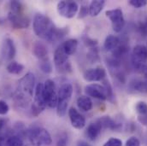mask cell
<instances>
[{"label":"cell","instance_id":"obj_25","mask_svg":"<svg viewBox=\"0 0 147 146\" xmlns=\"http://www.w3.org/2000/svg\"><path fill=\"white\" fill-rule=\"evenodd\" d=\"M86 58L90 63H96L99 61V53L98 49L97 47L90 48L86 53Z\"/></svg>","mask_w":147,"mask_h":146},{"label":"cell","instance_id":"obj_17","mask_svg":"<svg viewBox=\"0 0 147 146\" xmlns=\"http://www.w3.org/2000/svg\"><path fill=\"white\" fill-rule=\"evenodd\" d=\"M102 129L103 128H102L100 123L98 120H96L95 122L91 123L88 126L87 129H86V136H87V138L92 141L96 140L97 138L99 136Z\"/></svg>","mask_w":147,"mask_h":146},{"label":"cell","instance_id":"obj_29","mask_svg":"<svg viewBox=\"0 0 147 146\" xmlns=\"http://www.w3.org/2000/svg\"><path fill=\"white\" fill-rule=\"evenodd\" d=\"M82 41L85 44V45L89 47V48L96 47L97 44H98V40L97 39L92 38L89 36H87V35H84V36L82 37Z\"/></svg>","mask_w":147,"mask_h":146},{"label":"cell","instance_id":"obj_40","mask_svg":"<svg viewBox=\"0 0 147 146\" xmlns=\"http://www.w3.org/2000/svg\"><path fill=\"white\" fill-rule=\"evenodd\" d=\"M3 145H4V138L3 136L0 135V146H3Z\"/></svg>","mask_w":147,"mask_h":146},{"label":"cell","instance_id":"obj_7","mask_svg":"<svg viewBox=\"0 0 147 146\" xmlns=\"http://www.w3.org/2000/svg\"><path fill=\"white\" fill-rule=\"evenodd\" d=\"M54 64L57 69L61 73L71 72V65L69 62V56L64 52L61 45L55 50Z\"/></svg>","mask_w":147,"mask_h":146},{"label":"cell","instance_id":"obj_30","mask_svg":"<svg viewBox=\"0 0 147 146\" xmlns=\"http://www.w3.org/2000/svg\"><path fill=\"white\" fill-rule=\"evenodd\" d=\"M136 112L139 114V115H144L147 114V104L146 102H139L136 104L135 107Z\"/></svg>","mask_w":147,"mask_h":146},{"label":"cell","instance_id":"obj_18","mask_svg":"<svg viewBox=\"0 0 147 146\" xmlns=\"http://www.w3.org/2000/svg\"><path fill=\"white\" fill-rule=\"evenodd\" d=\"M33 53L35 56V57L38 58L39 60H43L47 58L48 49L43 42L36 41L33 46Z\"/></svg>","mask_w":147,"mask_h":146},{"label":"cell","instance_id":"obj_41","mask_svg":"<svg viewBox=\"0 0 147 146\" xmlns=\"http://www.w3.org/2000/svg\"><path fill=\"white\" fill-rule=\"evenodd\" d=\"M4 126V120L3 119H0V130L3 128V126Z\"/></svg>","mask_w":147,"mask_h":146},{"label":"cell","instance_id":"obj_35","mask_svg":"<svg viewBox=\"0 0 147 146\" xmlns=\"http://www.w3.org/2000/svg\"><path fill=\"white\" fill-rule=\"evenodd\" d=\"M125 146H140V142L138 139V138L131 137L127 140Z\"/></svg>","mask_w":147,"mask_h":146},{"label":"cell","instance_id":"obj_21","mask_svg":"<svg viewBox=\"0 0 147 146\" xmlns=\"http://www.w3.org/2000/svg\"><path fill=\"white\" fill-rule=\"evenodd\" d=\"M97 120L100 123L102 128H105V129L108 128L110 130H118L121 127V126L115 123V121L112 120L110 116H103Z\"/></svg>","mask_w":147,"mask_h":146},{"label":"cell","instance_id":"obj_8","mask_svg":"<svg viewBox=\"0 0 147 146\" xmlns=\"http://www.w3.org/2000/svg\"><path fill=\"white\" fill-rule=\"evenodd\" d=\"M106 16L110 20L113 30L115 33H121L125 26V19L123 12L120 8L107 10L105 12Z\"/></svg>","mask_w":147,"mask_h":146},{"label":"cell","instance_id":"obj_31","mask_svg":"<svg viewBox=\"0 0 147 146\" xmlns=\"http://www.w3.org/2000/svg\"><path fill=\"white\" fill-rule=\"evenodd\" d=\"M68 140H69L68 135L65 133H62L57 139V146H68Z\"/></svg>","mask_w":147,"mask_h":146},{"label":"cell","instance_id":"obj_32","mask_svg":"<svg viewBox=\"0 0 147 146\" xmlns=\"http://www.w3.org/2000/svg\"><path fill=\"white\" fill-rule=\"evenodd\" d=\"M104 87L106 90V93H107V99H109L110 101H112V98H114V93H113V90L111 87V85L108 80H105L104 81Z\"/></svg>","mask_w":147,"mask_h":146},{"label":"cell","instance_id":"obj_26","mask_svg":"<svg viewBox=\"0 0 147 146\" xmlns=\"http://www.w3.org/2000/svg\"><path fill=\"white\" fill-rule=\"evenodd\" d=\"M23 140L22 139V138L18 135H12L9 136L5 143L4 146H23Z\"/></svg>","mask_w":147,"mask_h":146},{"label":"cell","instance_id":"obj_3","mask_svg":"<svg viewBox=\"0 0 147 146\" xmlns=\"http://www.w3.org/2000/svg\"><path fill=\"white\" fill-rule=\"evenodd\" d=\"M73 94V86L69 83L62 85L57 92V114L59 117H63L66 113L69 103Z\"/></svg>","mask_w":147,"mask_h":146},{"label":"cell","instance_id":"obj_2","mask_svg":"<svg viewBox=\"0 0 147 146\" xmlns=\"http://www.w3.org/2000/svg\"><path fill=\"white\" fill-rule=\"evenodd\" d=\"M35 86V76L31 72L26 73L17 83L14 93V102L18 108H27L33 99Z\"/></svg>","mask_w":147,"mask_h":146},{"label":"cell","instance_id":"obj_5","mask_svg":"<svg viewBox=\"0 0 147 146\" xmlns=\"http://www.w3.org/2000/svg\"><path fill=\"white\" fill-rule=\"evenodd\" d=\"M131 63L137 70H144L147 67V48L142 44H137L132 52Z\"/></svg>","mask_w":147,"mask_h":146},{"label":"cell","instance_id":"obj_23","mask_svg":"<svg viewBox=\"0 0 147 146\" xmlns=\"http://www.w3.org/2000/svg\"><path fill=\"white\" fill-rule=\"evenodd\" d=\"M77 106L82 111H90L92 109V102L87 96H80L77 99Z\"/></svg>","mask_w":147,"mask_h":146},{"label":"cell","instance_id":"obj_37","mask_svg":"<svg viewBox=\"0 0 147 146\" xmlns=\"http://www.w3.org/2000/svg\"><path fill=\"white\" fill-rule=\"evenodd\" d=\"M88 14H89V7H87L86 5H81L80 9V11H79L78 18H84V17H86Z\"/></svg>","mask_w":147,"mask_h":146},{"label":"cell","instance_id":"obj_11","mask_svg":"<svg viewBox=\"0 0 147 146\" xmlns=\"http://www.w3.org/2000/svg\"><path fill=\"white\" fill-rule=\"evenodd\" d=\"M8 20L11 23L12 27L16 29H24L28 28L30 24L29 18L24 15L23 12L20 13H14L9 11L8 14Z\"/></svg>","mask_w":147,"mask_h":146},{"label":"cell","instance_id":"obj_38","mask_svg":"<svg viewBox=\"0 0 147 146\" xmlns=\"http://www.w3.org/2000/svg\"><path fill=\"white\" fill-rule=\"evenodd\" d=\"M138 120L144 126H147V114L144 115H138Z\"/></svg>","mask_w":147,"mask_h":146},{"label":"cell","instance_id":"obj_39","mask_svg":"<svg viewBox=\"0 0 147 146\" xmlns=\"http://www.w3.org/2000/svg\"><path fill=\"white\" fill-rule=\"evenodd\" d=\"M76 146H91L87 142H86V141H84V140H80V141H78V143H77V145Z\"/></svg>","mask_w":147,"mask_h":146},{"label":"cell","instance_id":"obj_33","mask_svg":"<svg viewBox=\"0 0 147 146\" xmlns=\"http://www.w3.org/2000/svg\"><path fill=\"white\" fill-rule=\"evenodd\" d=\"M129 4L136 9H140L145 7L147 4L146 0H130Z\"/></svg>","mask_w":147,"mask_h":146},{"label":"cell","instance_id":"obj_42","mask_svg":"<svg viewBox=\"0 0 147 146\" xmlns=\"http://www.w3.org/2000/svg\"><path fill=\"white\" fill-rule=\"evenodd\" d=\"M3 23H4V20L3 18H0V25H2Z\"/></svg>","mask_w":147,"mask_h":146},{"label":"cell","instance_id":"obj_28","mask_svg":"<svg viewBox=\"0 0 147 146\" xmlns=\"http://www.w3.org/2000/svg\"><path fill=\"white\" fill-rule=\"evenodd\" d=\"M9 11L14 13L23 12V5L19 1H11L10 2V9Z\"/></svg>","mask_w":147,"mask_h":146},{"label":"cell","instance_id":"obj_14","mask_svg":"<svg viewBox=\"0 0 147 146\" xmlns=\"http://www.w3.org/2000/svg\"><path fill=\"white\" fill-rule=\"evenodd\" d=\"M106 76V72L102 68L90 69L85 71L83 74V78L86 81L88 82H96L103 80Z\"/></svg>","mask_w":147,"mask_h":146},{"label":"cell","instance_id":"obj_13","mask_svg":"<svg viewBox=\"0 0 147 146\" xmlns=\"http://www.w3.org/2000/svg\"><path fill=\"white\" fill-rule=\"evenodd\" d=\"M127 91L131 94H147V83L140 79H132L127 86Z\"/></svg>","mask_w":147,"mask_h":146},{"label":"cell","instance_id":"obj_4","mask_svg":"<svg viewBox=\"0 0 147 146\" xmlns=\"http://www.w3.org/2000/svg\"><path fill=\"white\" fill-rule=\"evenodd\" d=\"M28 137L33 146H49L52 143L49 132L41 126L31 127L28 131Z\"/></svg>","mask_w":147,"mask_h":146},{"label":"cell","instance_id":"obj_43","mask_svg":"<svg viewBox=\"0 0 147 146\" xmlns=\"http://www.w3.org/2000/svg\"><path fill=\"white\" fill-rule=\"evenodd\" d=\"M26 146H33L32 145H26Z\"/></svg>","mask_w":147,"mask_h":146},{"label":"cell","instance_id":"obj_34","mask_svg":"<svg viewBox=\"0 0 147 146\" xmlns=\"http://www.w3.org/2000/svg\"><path fill=\"white\" fill-rule=\"evenodd\" d=\"M104 146H122V142L119 139L110 138L108 141L105 142Z\"/></svg>","mask_w":147,"mask_h":146},{"label":"cell","instance_id":"obj_9","mask_svg":"<svg viewBox=\"0 0 147 146\" xmlns=\"http://www.w3.org/2000/svg\"><path fill=\"white\" fill-rule=\"evenodd\" d=\"M46 107L44 95H43V84L38 83L35 88L34 92V99L31 105V113L34 116L39 115Z\"/></svg>","mask_w":147,"mask_h":146},{"label":"cell","instance_id":"obj_16","mask_svg":"<svg viewBox=\"0 0 147 146\" xmlns=\"http://www.w3.org/2000/svg\"><path fill=\"white\" fill-rule=\"evenodd\" d=\"M16 46L11 38H5L2 44V56L4 60H12L16 56Z\"/></svg>","mask_w":147,"mask_h":146},{"label":"cell","instance_id":"obj_20","mask_svg":"<svg viewBox=\"0 0 147 146\" xmlns=\"http://www.w3.org/2000/svg\"><path fill=\"white\" fill-rule=\"evenodd\" d=\"M120 44V39L119 38L115 35H108L106 37L105 40V43H104V48L105 49L106 51H110L112 52L114 51L117 46L119 45Z\"/></svg>","mask_w":147,"mask_h":146},{"label":"cell","instance_id":"obj_12","mask_svg":"<svg viewBox=\"0 0 147 146\" xmlns=\"http://www.w3.org/2000/svg\"><path fill=\"white\" fill-rule=\"evenodd\" d=\"M85 92L87 97H92L99 100H106L107 93L104 85L98 84H90L85 87Z\"/></svg>","mask_w":147,"mask_h":146},{"label":"cell","instance_id":"obj_6","mask_svg":"<svg viewBox=\"0 0 147 146\" xmlns=\"http://www.w3.org/2000/svg\"><path fill=\"white\" fill-rule=\"evenodd\" d=\"M43 95L45 104L48 108L53 109L57 105V92L55 82L51 79H46L43 84Z\"/></svg>","mask_w":147,"mask_h":146},{"label":"cell","instance_id":"obj_10","mask_svg":"<svg viewBox=\"0 0 147 146\" xmlns=\"http://www.w3.org/2000/svg\"><path fill=\"white\" fill-rule=\"evenodd\" d=\"M57 9L61 16L70 19L77 14L79 5L74 1H60L57 3Z\"/></svg>","mask_w":147,"mask_h":146},{"label":"cell","instance_id":"obj_15","mask_svg":"<svg viewBox=\"0 0 147 146\" xmlns=\"http://www.w3.org/2000/svg\"><path fill=\"white\" fill-rule=\"evenodd\" d=\"M69 120H70L72 126L75 129L80 130L86 126L85 117L74 107H71L69 110Z\"/></svg>","mask_w":147,"mask_h":146},{"label":"cell","instance_id":"obj_19","mask_svg":"<svg viewBox=\"0 0 147 146\" xmlns=\"http://www.w3.org/2000/svg\"><path fill=\"white\" fill-rule=\"evenodd\" d=\"M105 2L104 0H94L92 1L89 5V15L92 17H95L99 15L102 11Z\"/></svg>","mask_w":147,"mask_h":146},{"label":"cell","instance_id":"obj_27","mask_svg":"<svg viewBox=\"0 0 147 146\" xmlns=\"http://www.w3.org/2000/svg\"><path fill=\"white\" fill-rule=\"evenodd\" d=\"M39 69L45 73H51L52 72V65L48 58L41 60V62L39 63Z\"/></svg>","mask_w":147,"mask_h":146},{"label":"cell","instance_id":"obj_45","mask_svg":"<svg viewBox=\"0 0 147 146\" xmlns=\"http://www.w3.org/2000/svg\"><path fill=\"white\" fill-rule=\"evenodd\" d=\"M146 48H147V47H146Z\"/></svg>","mask_w":147,"mask_h":146},{"label":"cell","instance_id":"obj_44","mask_svg":"<svg viewBox=\"0 0 147 146\" xmlns=\"http://www.w3.org/2000/svg\"><path fill=\"white\" fill-rule=\"evenodd\" d=\"M146 83H147V73H146Z\"/></svg>","mask_w":147,"mask_h":146},{"label":"cell","instance_id":"obj_36","mask_svg":"<svg viewBox=\"0 0 147 146\" xmlns=\"http://www.w3.org/2000/svg\"><path fill=\"white\" fill-rule=\"evenodd\" d=\"M9 110V105L6 104V102L0 100V115H4L6 114Z\"/></svg>","mask_w":147,"mask_h":146},{"label":"cell","instance_id":"obj_1","mask_svg":"<svg viewBox=\"0 0 147 146\" xmlns=\"http://www.w3.org/2000/svg\"><path fill=\"white\" fill-rule=\"evenodd\" d=\"M33 28L37 36L48 42L59 40L68 33L65 28L59 29L56 28L51 20L43 14L35 15L34 18Z\"/></svg>","mask_w":147,"mask_h":146},{"label":"cell","instance_id":"obj_24","mask_svg":"<svg viewBox=\"0 0 147 146\" xmlns=\"http://www.w3.org/2000/svg\"><path fill=\"white\" fill-rule=\"evenodd\" d=\"M24 65L17 62H10L7 66V71L11 74H21L24 71Z\"/></svg>","mask_w":147,"mask_h":146},{"label":"cell","instance_id":"obj_22","mask_svg":"<svg viewBox=\"0 0 147 146\" xmlns=\"http://www.w3.org/2000/svg\"><path fill=\"white\" fill-rule=\"evenodd\" d=\"M61 46L63 47L64 52L68 55V56H71L76 51L77 46H78V40L75 38H70L68 39L67 41L63 42Z\"/></svg>","mask_w":147,"mask_h":146}]
</instances>
